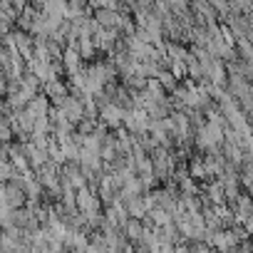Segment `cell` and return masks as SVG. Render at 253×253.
<instances>
[{"label": "cell", "instance_id": "obj_7", "mask_svg": "<svg viewBox=\"0 0 253 253\" xmlns=\"http://www.w3.org/2000/svg\"><path fill=\"white\" fill-rule=\"evenodd\" d=\"M42 92H45V97H50V102L55 104V102H60V99H65V97L70 94V84L62 82V80H52V82H47V84L42 87Z\"/></svg>", "mask_w": 253, "mask_h": 253}, {"label": "cell", "instance_id": "obj_13", "mask_svg": "<svg viewBox=\"0 0 253 253\" xmlns=\"http://www.w3.org/2000/svg\"><path fill=\"white\" fill-rule=\"evenodd\" d=\"M15 174H18V169L13 167V162H3V164H0V179H3V184H10Z\"/></svg>", "mask_w": 253, "mask_h": 253}, {"label": "cell", "instance_id": "obj_8", "mask_svg": "<svg viewBox=\"0 0 253 253\" xmlns=\"http://www.w3.org/2000/svg\"><path fill=\"white\" fill-rule=\"evenodd\" d=\"M144 231H147V226L139 221V218H129V223L124 226V236L129 238V243L132 246H142V238H144Z\"/></svg>", "mask_w": 253, "mask_h": 253}, {"label": "cell", "instance_id": "obj_6", "mask_svg": "<svg viewBox=\"0 0 253 253\" xmlns=\"http://www.w3.org/2000/svg\"><path fill=\"white\" fill-rule=\"evenodd\" d=\"M186 164H189V174H191V179H196V181H206V184H209V181H213V179L209 176V171H206L204 154H199V152H196Z\"/></svg>", "mask_w": 253, "mask_h": 253}, {"label": "cell", "instance_id": "obj_4", "mask_svg": "<svg viewBox=\"0 0 253 253\" xmlns=\"http://www.w3.org/2000/svg\"><path fill=\"white\" fill-rule=\"evenodd\" d=\"M124 109H119V107H114V104H107L102 112H99V122H104L112 132H117V129H122L124 126Z\"/></svg>", "mask_w": 253, "mask_h": 253}, {"label": "cell", "instance_id": "obj_12", "mask_svg": "<svg viewBox=\"0 0 253 253\" xmlns=\"http://www.w3.org/2000/svg\"><path fill=\"white\" fill-rule=\"evenodd\" d=\"M169 72H171L176 80H189V65H186V62L174 60V62H171V67H169Z\"/></svg>", "mask_w": 253, "mask_h": 253}, {"label": "cell", "instance_id": "obj_14", "mask_svg": "<svg viewBox=\"0 0 253 253\" xmlns=\"http://www.w3.org/2000/svg\"><path fill=\"white\" fill-rule=\"evenodd\" d=\"M176 253H194V248L189 243H181V246H176Z\"/></svg>", "mask_w": 253, "mask_h": 253}, {"label": "cell", "instance_id": "obj_3", "mask_svg": "<svg viewBox=\"0 0 253 253\" xmlns=\"http://www.w3.org/2000/svg\"><path fill=\"white\" fill-rule=\"evenodd\" d=\"M3 206L8 209H25L28 204V194L23 186H15V184H3Z\"/></svg>", "mask_w": 253, "mask_h": 253}, {"label": "cell", "instance_id": "obj_11", "mask_svg": "<svg viewBox=\"0 0 253 253\" xmlns=\"http://www.w3.org/2000/svg\"><path fill=\"white\" fill-rule=\"evenodd\" d=\"M159 82H162V87H164L169 94H174V89L179 87V80H176V77H174L169 70H164V72L159 75Z\"/></svg>", "mask_w": 253, "mask_h": 253}, {"label": "cell", "instance_id": "obj_5", "mask_svg": "<svg viewBox=\"0 0 253 253\" xmlns=\"http://www.w3.org/2000/svg\"><path fill=\"white\" fill-rule=\"evenodd\" d=\"M60 176H62V179H67V181L72 184V189H75V191L87 189V176L82 174V167H77V164H65Z\"/></svg>", "mask_w": 253, "mask_h": 253}, {"label": "cell", "instance_id": "obj_9", "mask_svg": "<svg viewBox=\"0 0 253 253\" xmlns=\"http://www.w3.org/2000/svg\"><path fill=\"white\" fill-rule=\"evenodd\" d=\"M124 206L129 211V218H144L147 216V206H144V196H132V199H124Z\"/></svg>", "mask_w": 253, "mask_h": 253}, {"label": "cell", "instance_id": "obj_15", "mask_svg": "<svg viewBox=\"0 0 253 253\" xmlns=\"http://www.w3.org/2000/svg\"><path fill=\"white\" fill-rule=\"evenodd\" d=\"M119 253H137V246H132V243H129V246H124Z\"/></svg>", "mask_w": 253, "mask_h": 253}, {"label": "cell", "instance_id": "obj_1", "mask_svg": "<svg viewBox=\"0 0 253 253\" xmlns=\"http://www.w3.org/2000/svg\"><path fill=\"white\" fill-rule=\"evenodd\" d=\"M55 107H60L65 114H67V119L77 126L87 114H84V102L82 99H77V97H72V94H67L65 99H60V102H55Z\"/></svg>", "mask_w": 253, "mask_h": 253}, {"label": "cell", "instance_id": "obj_2", "mask_svg": "<svg viewBox=\"0 0 253 253\" xmlns=\"http://www.w3.org/2000/svg\"><path fill=\"white\" fill-rule=\"evenodd\" d=\"M201 201L204 204H211V206H226V189L218 179L209 181L201 186Z\"/></svg>", "mask_w": 253, "mask_h": 253}, {"label": "cell", "instance_id": "obj_10", "mask_svg": "<svg viewBox=\"0 0 253 253\" xmlns=\"http://www.w3.org/2000/svg\"><path fill=\"white\" fill-rule=\"evenodd\" d=\"M77 52L82 55V60H92V62H94V57H97V45H94V40H92V38H82Z\"/></svg>", "mask_w": 253, "mask_h": 253}]
</instances>
